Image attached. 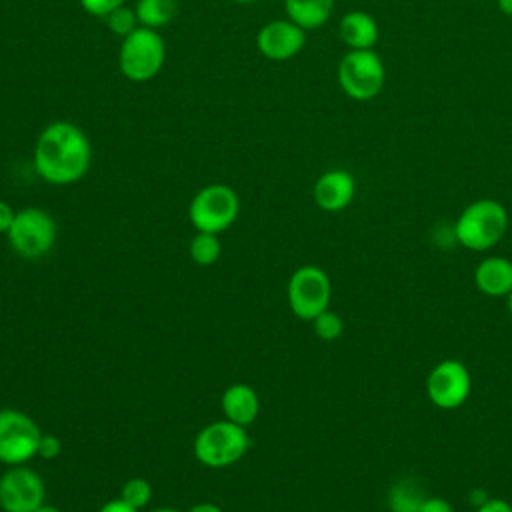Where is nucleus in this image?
Returning a JSON list of instances; mask_svg holds the SVG:
<instances>
[{
    "instance_id": "1",
    "label": "nucleus",
    "mask_w": 512,
    "mask_h": 512,
    "mask_svg": "<svg viewBox=\"0 0 512 512\" xmlns=\"http://www.w3.org/2000/svg\"><path fill=\"white\" fill-rule=\"evenodd\" d=\"M36 174L54 186L80 182L92 164V146L86 132L68 120L42 128L32 154Z\"/></svg>"
},
{
    "instance_id": "2",
    "label": "nucleus",
    "mask_w": 512,
    "mask_h": 512,
    "mask_svg": "<svg viewBox=\"0 0 512 512\" xmlns=\"http://www.w3.org/2000/svg\"><path fill=\"white\" fill-rule=\"evenodd\" d=\"M508 230V212L506 208L492 198H480L468 204L456 224L454 238L468 250L482 252L492 248L502 240Z\"/></svg>"
},
{
    "instance_id": "3",
    "label": "nucleus",
    "mask_w": 512,
    "mask_h": 512,
    "mask_svg": "<svg viewBox=\"0 0 512 512\" xmlns=\"http://www.w3.org/2000/svg\"><path fill=\"white\" fill-rule=\"evenodd\" d=\"M250 448L248 428L230 420H214L194 436V458L206 468H228L244 458Z\"/></svg>"
},
{
    "instance_id": "4",
    "label": "nucleus",
    "mask_w": 512,
    "mask_h": 512,
    "mask_svg": "<svg viewBox=\"0 0 512 512\" xmlns=\"http://www.w3.org/2000/svg\"><path fill=\"white\" fill-rule=\"evenodd\" d=\"M240 214V198L228 184H208L200 188L190 204L188 218L196 232L220 234L228 230Z\"/></svg>"
},
{
    "instance_id": "5",
    "label": "nucleus",
    "mask_w": 512,
    "mask_h": 512,
    "mask_svg": "<svg viewBox=\"0 0 512 512\" xmlns=\"http://www.w3.org/2000/svg\"><path fill=\"white\" fill-rule=\"evenodd\" d=\"M56 236H58L56 220L52 218L50 212L38 206H28L18 210L12 220V226L6 232L12 252L26 260H36L46 256L54 248Z\"/></svg>"
},
{
    "instance_id": "6",
    "label": "nucleus",
    "mask_w": 512,
    "mask_h": 512,
    "mask_svg": "<svg viewBox=\"0 0 512 512\" xmlns=\"http://www.w3.org/2000/svg\"><path fill=\"white\" fill-rule=\"evenodd\" d=\"M166 44L164 38L146 26H138L132 34L122 38L118 52L120 72L132 82L152 80L164 66Z\"/></svg>"
},
{
    "instance_id": "7",
    "label": "nucleus",
    "mask_w": 512,
    "mask_h": 512,
    "mask_svg": "<svg viewBox=\"0 0 512 512\" xmlns=\"http://www.w3.org/2000/svg\"><path fill=\"white\" fill-rule=\"evenodd\" d=\"M336 76L348 98L368 102L382 92L386 68L374 50H348L338 64Z\"/></svg>"
},
{
    "instance_id": "8",
    "label": "nucleus",
    "mask_w": 512,
    "mask_h": 512,
    "mask_svg": "<svg viewBox=\"0 0 512 512\" xmlns=\"http://www.w3.org/2000/svg\"><path fill=\"white\" fill-rule=\"evenodd\" d=\"M42 430L18 408H0V464L20 466L38 456Z\"/></svg>"
},
{
    "instance_id": "9",
    "label": "nucleus",
    "mask_w": 512,
    "mask_h": 512,
    "mask_svg": "<svg viewBox=\"0 0 512 512\" xmlns=\"http://www.w3.org/2000/svg\"><path fill=\"white\" fill-rule=\"evenodd\" d=\"M332 296V284L328 274L314 264H304L292 272L286 286V300L290 312L312 322L320 312L328 310Z\"/></svg>"
},
{
    "instance_id": "10",
    "label": "nucleus",
    "mask_w": 512,
    "mask_h": 512,
    "mask_svg": "<svg viewBox=\"0 0 512 512\" xmlns=\"http://www.w3.org/2000/svg\"><path fill=\"white\" fill-rule=\"evenodd\" d=\"M46 502V486L40 474L28 464L6 466L0 476V510L34 512Z\"/></svg>"
},
{
    "instance_id": "11",
    "label": "nucleus",
    "mask_w": 512,
    "mask_h": 512,
    "mask_svg": "<svg viewBox=\"0 0 512 512\" xmlns=\"http://www.w3.org/2000/svg\"><path fill=\"white\" fill-rule=\"evenodd\" d=\"M472 390V378L468 368L460 360L438 362L426 378V394L430 402L444 410L462 406Z\"/></svg>"
},
{
    "instance_id": "12",
    "label": "nucleus",
    "mask_w": 512,
    "mask_h": 512,
    "mask_svg": "<svg viewBox=\"0 0 512 512\" xmlns=\"http://www.w3.org/2000/svg\"><path fill=\"white\" fill-rule=\"evenodd\" d=\"M306 44V30L292 20H272L256 34V48L268 60H290Z\"/></svg>"
},
{
    "instance_id": "13",
    "label": "nucleus",
    "mask_w": 512,
    "mask_h": 512,
    "mask_svg": "<svg viewBox=\"0 0 512 512\" xmlns=\"http://www.w3.org/2000/svg\"><path fill=\"white\" fill-rule=\"evenodd\" d=\"M354 192H356L354 176L342 168H332L322 172L312 186V198L316 206L324 212L344 210L352 202Z\"/></svg>"
},
{
    "instance_id": "14",
    "label": "nucleus",
    "mask_w": 512,
    "mask_h": 512,
    "mask_svg": "<svg viewBox=\"0 0 512 512\" xmlns=\"http://www.w3.org/2000/svg\"><path fill=\"white\" fill-rule=\"evenodd\" d=\"M220 408L226 420L248 428L260 414V396L250 384L236 382L222 392Z\"/></svg>"
},
{
    "instance_id": "15",
    "label": "nucleus",
    "mask_w": 512,
    "mask_h": 512,
    "mask_svg": "<svg viewBox=\"0 0 512 512\" xmlns=\"http://www.w3.org/2000/svg\"><path fill=\"white\" fill-rule=\"evenodd\" d=\"M474 284L486 296H508L512 292V262L504 256L484 258L474 270Z\"/></svg>"
},
{
    "instance_id": "16",
    "label": "nucleus",
    "mask_w": 512,
    "mask_h": 512,
    "mask_svg": "<svg viewBox=\"0 0 512 512\" xmlns=\"http://www.w3.org/2000/svg\"><path fill=\"white\" fill-rule=\"evenodd\" d=\"M338 34L350 50H372L378 42V24L368 12L352 10L342 16Z\"/></svg>"
},
{
    "instance_id": "17",
    "label": "nucleus",
    "mask_w": 512,
    "mask_h": 512,
    "mask_svg": "<svg viewBox=\"0 0 512 512\" xmlns=\"http://www.w3.org/2000/svg\"><path fill=\"white\" fill-rule=\"evenodd\" d=\"M288 20L304 30L320 28L328 22L334 10V0H284Z\"/></svg>"
},
{
    "instance_id": "18",
    "label": "nucleus",
    "mask_w": 512,
    "mask_h": 512,
    "mask_svg": "<svg viewBox=\"0 0 512 512\" xmlns=\"http://www.w3.org/2000/svg\"><path fill=\"white\" fill-rule=\"evenodd\" d=\"M134 10L140 26L158 30L174 20V16L178 14V2L176 0H138Z\"/></svg>"
},
{
    "instance_id": "19",
    "label": "nucleus",
    "mask_w": 512,
    "mask_h": 512,
    "mask_svg": "<svg viewBox=\"0 0 512 512\" xmlns=\"http://www.w3.org/2000/svg\"><path fill=\"white\" fill-rule=\"evenodd\" d=\"M424 498L426 496L422 494L420 486L414 480L404 478L390 488L388 506L392 512H420Z\"/></svg>"
},
{
    "instance_id": "20",
    "label": "nucleus",
    "mask_w": 512,
    "mask_h": 512,
    "mask_svg": "<svg viewBox=\"0 0 512 512\" xmlns=\"http://www.w3.org/2000/svg\"><path fill=\"white\" fill-rule=\"evenodd\" d=\"M190 260L198 266H212L218 262L222 254V242L218 234L210 232H196L188 244Z\"/></svg>"
},
{
    "instance_id": "21",
    "label": "nucleus",
    "mask_w": 512,
    "mask_h": 512,
    "mask_svg": "<svg viewBox=\"0 0 512 512\" xmlns=\"http://www.w3.org/2000/svg\"><path fill=\"white\" fill-rule=\"evenodd\" d=\"M152 496H154L152 484L146 478L134 476V478H128L122 484L118 498H122L128 506H132V508H136L140 512V510H144L152 502Z\"/></svg>"
},
{
    "instance_id": "22",
    "label": "nucleus",
    "mask_w": 512,
    "mask_h": 512,
    "mask_svg": "<svg viewBox=\"0 0 512 512\" xmlns=\"http://www.w3.org/2000/svg\"><path fill=\"white\" fill-rule=\"evenodd\" d=\"M104 20H106L110 32L116 34V36H120V38H126L128 34H132V32L140 26L138 16H136V10H134V8H128L126 4L120 6V8H116V10H112Z\"/></svg>"
},
{
    "instance_id": "23",
    "label": "nucleus",
    "mask_w": 512,
    "mask_h": 512,
    "mask_svg": "<svg viewBox=\"0 0 512 512\" xmlns=\"http://www.w3.org/2000/svg\"><path fill=\"white\" fill-rule=\"evenodd\" d=\"M312 328H314V334H316L320 340L332 342V340H336V338L342 336V332H344V322H342V318H340L336 312H332V310L328 308V310L320 312V314L312 320Z\"/></svg>"
},
{
    "instance_id": "24",
    "label": "nucleus",
    "mask_w": 512,
    "mask_h": 512,
    "mask_svg": "<svg viewBox=\"0 0 512 512\" xmlns=\"http://www.w3.org/2000/svg\"><path fill=\"white\" fill-rule=\"evenodd\" d=\"M82 10L96 18H106L112 10L126 4V0H78Z\"/></svg>"
},
{
    "instance_id": "25",
    "label": "nucleus",
    "mask_w": 512,
    "mask_h": 512,
    "mask_svg": "<svg viewBox=\"0 0 512 512\" xmlns=\"http://www.w3.org/2000/svg\"><path fill=\"white\" fill-rule=\"evenodd\" d=\"M62 452V442L56 434H50V432H44L42 438H40V444H38V456L42 460H54L58 458Z\"/></svg>"
},
{
    "instance_id": "26",
    "label": "nucleus",
    "mask_w": 512,
    "mask_h": 512,
    "mask_svg": "<svg viewBox=\"0 0 512 512\" xmlns=\"http://www.w3.org/2000/svg\"><path fill=\"white\" fill-rule=\"evenodd\" d=\"M420 512H454L452 504L440 496H432V498H424Z\"/></svg>"
},
{
    "instance_id": "27",
    "label": "nucleus",
    "mask_w": 512,
    "mask_h": 512,
    "mask_svg": "<svg viewBox=\"0 0 512 512\" xmlns=\"http://www.w3.org/2000/svg\"><path fill=\"white\" fill-rule=\"evenodd\" d=\"M14 216H16V210L6 200L0 198V234L8 232V228L12 226Z\"/></svg>"
},
{
    "instance_id": "28",
    "label": "nucleus",
    "mask_w": 512,
    "mask_h": 512,
    "mask_svg": "<svg viewBox=\"0 0 512 512\" xmlns=\"http://www.w3.org/2000/svg\"><path fill=\"white\" fill-rule=\"evenodd\" d=\"M476 512H512V506L502 498H488L482 506L476 508Z\"/></svg>"
},
{
    "instance_id": "29",
    "label": "nucleus",
    "mask_w": 512,
    "mask_h": 512,
    "mask_svg": "<svg viewBox=\"0 0 512 512\" xmlns=\"http://www.w3.org/2000/svg\"><path fill=\"white\" fill-rule=\"evenodd\" d=\"M98 512H138V510L132 508V506H128L122 498H114V500L104 502V504L98 508Z\"/></svg>"
},
{
    "instance_id": "30",
    "label": "nucleus",
    "mask_w": 512,
    "mask_h": 512,
    "mask_svg": "<svg viewBox=\"0 0 512 512\" xmlns=\"http://www.w3.org/2000/svg\"><path fill=\"white\" fill-rule=\"evenodd\" d=\"M186 512H222V508L214 502H196Z\"/></svg>"
},
{
    "instance_id": "31",
    "label": "nucleus",
    "mask_w": 512,
    "mask_h": 512,
    "mask_svg": "<svg viewBox=\"0 0 512 512\" xmlns=\"http://www.w3.org/2000/svg\"><path fill=\"white\" fill-rule=\"evenodd\" d=\"M488 498H490V496H488L484 490H480V488H472V490H470V504H472L474 508L482 506Z\"/></svg>"
},
{
    "instance_id": "32",
    "label": "nucleus",
    "mask_w": 512,
    "mask_h": 512,
    "mask_svg": "<svg viewBox=\"0 0 512 512\" xmlns=\"http://www.w3.org/2000/svg\"><path fill=\"white\" fill-rule=\"evenodd\" d=\"M496 2H498V8L502 14L512 16V0H496Z\"/></svg>"
},
{
    "instance_id": "33",
    "label": "nucleus",
    "mask_w": 512,
    "mask_h": 512,
    "mask_svg": "<svg viewBox=\"0 0 512 512\" xmlns=\"http://www.w3.org/2000/svg\"><path fill=\"white\" fill-rule=\"evenodd\" d=\"M34 512H62V510H60V508H56L54 504H46V502H44V504H42V506H38Z\"/></svg>"
},
{
    "instance_id": "34",
    "label": "nucleus",
    "mask_w": 512,
    "mask_h": 512,
    "mask_svg": "<svg viewBox=\"0 0 512 512\" xmlns=\"http://www.w3.org/2000/svg\"><path fill=\"white\" fill-rule=\"evenodd\" d=\"M150 512H180V510H176V508H168V506H162V508H154V510H150Z\"/></svg>"
},
{
    "instance_id": "35",
    "label": "nucleus",
    "mask_w": 512,
    "mask_h": 512,
    "mask_svg": "<svg viewBox=\"0 0 512 512\" xmlns=\"http://www.w3.org/2000/svg\"><path fill=\"white\" fill-rule=\"evenodd\" d=\"M232 2H238V4H252V2H258V0H232Z\"/></svg>"
},
{
    "instance_id": "36",
    "label": "nucleus",
    "mask_w": 512,
    "mask_h": 512,
    "mask_svg": "<svg viewBox=\"0 0 512 512\" xmlns=\"http://www.w3.org/2000/svg\"><path fill=\"white\" fill-rule=\"evenodd\" d=\"M508 310H510V314H512V292L508 294Z\"/></svg>"
}]
</instances>
